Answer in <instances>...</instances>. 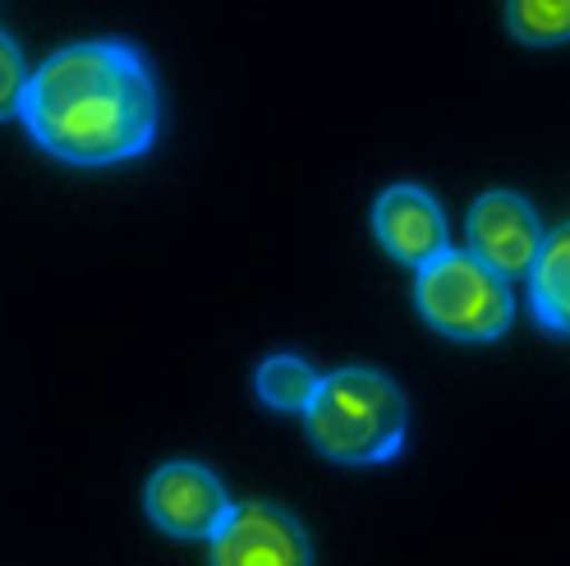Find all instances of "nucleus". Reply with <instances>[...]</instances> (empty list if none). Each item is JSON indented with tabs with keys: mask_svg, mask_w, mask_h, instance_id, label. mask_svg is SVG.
Returning a JSON list of instances; mask_svg holds the SVG:
<instances>
[{
	"mask_svg": "<svg viewBox=\"0 0 570 566\" xmlns=\"http://www.w3.org/2000/svg\"><path fill=\"white\" fill-rule=\"evenodd\" d=\"M19 120L65 166H116L153 148L161 106L153 69L134 47L75 42L32 69Z\"/></svg>",
	"mask_w": 570,
	"mask_h": 566,
	"instance_id": "obj_1",
	"label": "nucleus"
},
{
	"mask_svg": "<svg viewBox=\"0 0 570 566\" xmlns=\"http://www.w3.org/2000/svg\"><path fill=\"white\" fill-rule=\"evenodd\" d=\"M304 429L336 466H386L405 447L410 401L386 373L350 364L323 373V387L304 410Z\"/></svg>",
	"mask_w": 570,
	"mask_h": 566,
	"instance_id": "obj_2",
	"label": "nucleus"
},
{
	"mask_svg": "<svg viewBox=\"0 0 570 566\" xmlns=\"http://www.w3.org/2000/svg\"><path fill=\"white\" fill-rule=\"evenodd\" d=\"M414 304L423 323L451 336V341H497L511 318H515V295L511 281L497 276L488 263H479L470 250H446L414 276Z\"/></svg>",
	"mask_w": 570,
	"mask_h": 566,
	"instance_id": "obj_3",
	"label": "nucleus"
},
{
	"mask_svg": "<svg viewBox=\"0 0 570 566\" xmlns=\"http://www.w3.org/2000/svg\"><path fill=\"white\" fill-rule=\"evenodd\" d=\"M142 511L170 539H217L235 502L226 484L198 461H166L142 488Z\"/></svg>",
	"mask_w": 570,
	"mask_h": 566,
	"instance_id": "obj_4",
	"label": "nucleus"
},
{
	"mask_svg": "<svg viewBox=\"0 0 570 566\" xmlns=\"http://www.w3.org/2000/svg\"><path fill=\"white\" fill-rule=\"evenodd\" d=\"M548 244V231L539 222V212L529 207V198L511 194V189H492L479 194L470 207V254L479 263H488L497 276H524L533 272Z\"/></svg>",
	"mask_w": 570,
	"mask_h": 566,
	"instance_id": "obj_5",
	"label": "nucleus"
},
{
	"mask_svg": "<svg viewBox=\"0 0 570 566\" xmlns=\"http://www.w3.org/2000/svg\"><path fill=\"white\" fill-rule=\"evenodd\" d=\"M212 566H313V544L295 511L244 502L212 539Z\"/></svg>",
	"mask_w": 570,
	"mask_h": 566,
	"instance_id": "obj_6",
	"label": "nucleus"
},
{
	"mask_svg": "<svg viewBox=\"0 0 570 566\" xmlns=\"http://www.w3.org/2000/svg\"><path fill=\"white\" fill-rule=\"evenodd\" d=\"M373 235L382 250L405 263V267H428L451 250V231H446V212L442 203L419 189V185H391L373 203Z\"/></svg>",
	"mask_w": 570,
	"mask_h": 566,
	"instance_id": "obj_7",
	"label": "nucleus"
},
{
	"mask_svg": "<svg viewBox=\"0 0 570 566\" xmlns=\"http://www.w3.org/2000/svg\"><path fill=\"white\" fill-rule=\"evenodd\" d=\"M529 309L548 332L570 336V222L548 235L529 272Z\"/></svg>",
	"mask_w": 570,
	"mask_h": 566,
	"instance_id": "obj_8",
	"label": "nucleus"
},
{
	"mask_svg": "<svg viewBox=\"0 0 570 566\" xmlns=\"http://www.w3.org/2000/svg\"><path fill=\"white\" fill-rule=\"evenodd\" d=\"M317 387H323V373H317L308 360H299V355H272L254 373L258 401L272 406V410H285V414L291 410L304 414L313 406V397H317Z\"/></svg>",
	"mask_w": 570,
	"mask_h": 566,
	"instance_id": "obj_9",
	"label": "nucleus"
},
{
	"mask_svg": "<svg viewBox=\"0 0 570 566\" xmlns=\"http://www.w3.org/2000/svg\"><path fill=\"white\" fill-rule=\"evenodd\" d=\"M507 32L524 47L570 42V0H507Z\"/></svg>",
	"mask_w": 570,
	"mask_h": 566,
	"instance_id": "obj_10",
	"label": "nucleus"
},
{
	"mask_svg": "<svg viewBox=\"0 0 570 566\" xmlns=\"http://www.w3.org/2000/svg\"><path fill=\"white\" fill-rule=\"evenodd\" d=\"M28 65L23 51L14 47L10 32H0V120L23 116V92H28Z\"/></svg>",
	"mask_w": 570,
	"mask_h": 566,
	"instance_id": "obj_11",
	"label": "nucleus"
}]
</instances>
